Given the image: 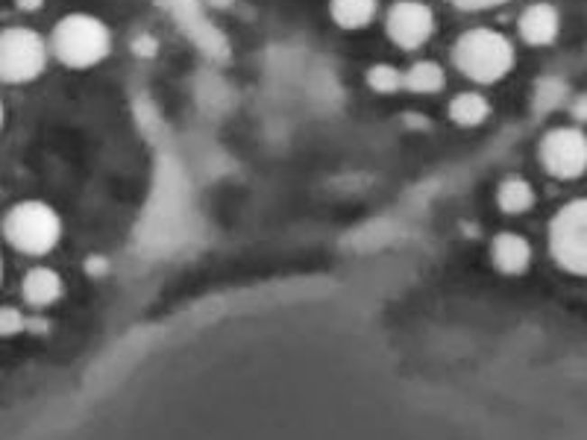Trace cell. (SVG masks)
<instances>
[{"instance_id":"5bb4252c","label":"cell","mask_w":587,"mask_h":440,"mask_svg":"<svg viewBox=\"0 0 587 440\" xmlns=\"http://www.w3.org/2000/svg\"><path fill=\"white\" fill-rule=\"evenodd\" d=\"M444 86H446V74L437 62L420 60L408 71H402V88L411 91V95H437Z\"/></svg>"},{"instance_id":"5b68a950","label":"cell","mask_w":587,"mask_h":440,"mask_svg":"<svg viewBox=\"0 0 587 440\" xmlns=\"http://www.w3.org/2000/svg\"><path fill=\"white\" fill-rule=\"evenodd\" d=\"M48 65V41L30 27L0 30V83L24 86Z\"/></svg>"},{"instance_id":"4fadbf2b","label":"cell","mask_w":587,"mask_h":440,"mask_svg":"<svg viewBox=\"0 0 587 440\" xmlns=\"http://www.w3.org/2000/svg\"><path fill=\"white\" fill-rule=\"evenodd\" d=\"M379 0H329V18L341 30H364L373 24Z\"/></svg>"},{"instance_id":"277c9868","label":"cell","mask_w":587,"mask_h":440,"mask_svg":"<svg viewBox=\"0 0 587 440\" xmlns=\"http://www.w3.org/2000/svg\"><path fill=\"white\" fill-rule=\"evenodd\" d=\"M549 259L570 276H587V200L564 203L549 220Z\"/></svg>"},{"instance_id":"d6986e66","label":"cell","mask_w":587,"mask_h":440,"mask_svg":"<svg viewBox=\"0 0 587 440\" xmlns=\"http://www.w3.org/2000/svg\"><path fill=\"white\" fill-rule=\"evenodd\" d=\"M15 6L21 9V13H39V9L44 6V0H15Z\"/></svg>"},{"instance_id":"8992f818","label":"cell","mask_w":587,"mask_h":440,"mask_svg":"<svg viewBox=\"0 0 587 440\" xmlns=\"http://www.w3.org/2000/svg\"><path fill=\"white\" fill-rule=\"evenodd\" d=\"M537 161L552 179H579L587 170V138L579 126L546 130L537 144Z\"/></svg>"},{"instance_id":"9c48e42d","label":"cell","mask_w":587,"mask_h":440,"mask_svg":"<svg viewBox=\"0 0 587 440\" xmlns=\"http://www.w3.org/2000/svg\"><path fill=\"white\" fill-rule=\"evenodd\" d=\"M491 261L502 276H520L532 268V244L520 233H497L491 241Z\"/></svg>"},{"instance_id":"8fae6325","label":"cell","mask_w":587,"mask_h":440,"mask_svg":"<svg viewBox=\"0 0 587 440\" xmlns=\"http://www.w3.org/2000/svg\"><path fill=\"white\" fill-rule=\"evenodd\" d=\"M450 121L462 130H476L491 118V100L479 91H462L450 100Z\"/></svg>"},{"instance_id":"e0dca14e","label":"cell","mask_w":587,"mask_h":440,"mask_svg":"<svg viewBox=\"0 0 587 440\" xmlns=\"http://www.w3.org/2000/svg\"><path fill=\"white\" fill-rule=\"evenodd\" d=\"M446 4H453L462 13H491V9L505 6L509 0H446Z\"/></svg>"},{"instance_id":"2e32d148","label":"cell","mask_w":587,"mask_h":440,"mask_svg":"<svg viewBox=\"0 0 587 440\" xmlns=\"http://www.w3.org/2000/svg\"><path fill=\"white\" fill-rule=\"evenodd\" d=\"M27 329V317L15 306H0V338H15Z\"/></svg>"},{"instance_id":"9a60e30c","label":"cell","mask_w":587,"mask_h":440,"mask_svg":"<svg viewBox=\"0 0 587 440\" xmlns=\"http://www.w3.org/2000/svg\"><path fill=\"white\" fill-rule=\"evenodd\" d=\"M367 86H371L376 95H397V91H402V71L397 65L376 62L371 71H367Z\"/></svg>"},{"instance_id":"30bf717a","label":"cell","mask_w":587,"mask_h":440,"mask_svg":"<svg viewBox=\"0 0 587 440\" xmlns=\"http://www.w3.org/2000/svg\"><path fill=\"white\" fill-rule=\"evenodd\" d=\"M21 294L24 303L32 308H48L53 303H60L65 294V280L53 268H32L27 270L24 282H21Z\"/></svg>"},{"instance_id":"ac0fdd59","label":"cell","mask_w":587,"mask_h":440,"mask_svg":"<svg viewBox=\"0 0 587 440\" xmlns=\"http://www.w3.org/2000/svg\"><path fill=\"white\" fill-rule=\"evenodd\" d=\"M156 48H159V41L151 39V36H144V39L135 41V53L138 56H156Z\"/></svg>"},{"instance_id":"7a4b0ae2","label":"cell","mask_w":587,"mask_h":440,"mask_svg":"<svg viewBox=\"0 0 587 440\" xmlns=\"http://www.w3.org/2000/svg\"><path fill=\"white\" fill-rule=\"evenodd\" d=\"M48 50L65 68L86 71L100 65L112 53V32L100 18L88 13H71L53 27Z\"/></svg>"},{"instance_id":"7402d4cb","label":"cell","mask_w":587,"mask_h":440,"mask_svg":"<svg viewBox=\"0 0 587 440\" xmlns=\"http://www.w3.org/2000/svg\"><path fill=\"white\" fill-rule=\"evenodd\" d=\"M0 126H4V103H0Z\"/></svg>"},{"instance_id":"44dd1931","label":"cell","mask_w":587,"mask_h":440,"mask_svg":"<svg viewBox=\"0 0 587 440\" xmlns=\"http://www.w3.org/2000/svg\"><path fill=\"white\" fill-rule=\"evenodd\" d=\"M0 282H4V259H0Z\"/></svg>"},{"instance_id":"52a82bcc","label":"cell","mask_w":587,"mask_h":440,"mask_svg":"<svg viewBox=\"0 0 587 440\" xmlns=\"http://www.w3.org/2000/svg\"><path fill=\"white\" fill-rule=\"evenodd\" d=\"M385 36L399 50H420L435 36V13L423 0H397L385 13Z\"/></svg>"},{"instance_id":"ffe728a7","label":"cell","mask_w":587,"mask_h":440,"mask_svg":"<svg viewBox=\"0 0 587 440\" xmlns=\"http://www.w3.org/2000/svg\"><path fill=\"white\" fill-rule=\"evenodd\" d=\"M209 4H212V6H229L233 0H209Z\"/></svg>"},{"instance_id":"ba28073f","label":"cell","mask_w":587,"mask_h":440,"mask_svg":"<svg viewBox=\"0 0 587 440\" xmlns=\"http://www.w3.org/2000/svg\"><path fill=\"white\" fill-rule=\"evenodd\" d=\"M517 32L528 48H546L558 39L561 32V15L552 4H528L520 18H517Z\"/></svg>"},{"instance_id":"6da1fadb","label":"cell","mask_w":587,"mask_h":440,"mask_svg":"<svg viewBox=\"0 0 587 440\" xmlns=\"http://www.w3.org/2000/svg\"><path fill=\"white\" fill-rule=\"evenodd\" d=\"M450 56H453L455 71L479 86L500 83V79L511 74V68L517 62L511 39L491 27L464 30L462 36L453 41Z\"/></svg>"},{"instance_id":"3957f363","label":"cell","mask_w":587,"mask_h":440,"mask_svg":"<svg viewBox=\"0 0 587 440\" xmlns=\"http://www.w3.org/2000/svg\"><path fill=\"white\" fill-rule=\"evenodd\" d=\"M4 235L24 256H48L62 238V217L41 200H21L4 217Z\"/></svg>"},{"instance_id":"7c38bea8","label":"cell","mask_w":587,"mask_h":440,"mask_svg":"<svg viewBox=\"0 0 587 440\" xmlns=\"http://www.w3.org/2000/svg\"><path fill=\"white\" fill-rule=\"evenodd\" d=\"M537 203V194H535V185L523 179V177H505L497 185V208L502 215H523L528 212Z\"/></svg>"}]
</instances>
